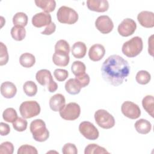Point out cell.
Wrapping results in <instances>:
<instances>
[{"label":"cell","instance_id":"9a60e30c","mask_svg":"<svg viewBox=\"0 0 154 154\" xmlns=\"http://www.w3.org/2000/svg\"><path fill=\"white\" fill-rule=\"evenodd\" d=\"M105 54L104 46L100 44H95L90 47L88 51V57L91 61H98L103 57Z\"/></svg>","mask_w":154,"mask_h":154},{"label":"cell","instance_id":"d4e9b609","mask_svg":"<svg viewBox=\"0 0 154 154\" xmlns=\"http://www.w3.org/2000/svg\"><path fill=\"white\" fill-rule=\"evenodd\" d=\"M153 102L154 98L152 95H147L142 100L143 108L152 117H153Z\"/></svg>","mask_w":154,"mask_h":154},{"label":"cell","instance_id":"ffe728a7","mask_svg":"<svg viewBox=\"0 0 154 154\" xmlns=\"http://www.w3.org/2000/svg\"><path fill=\"white\" fill-rule=\"evenodd\" d=\"M71 52L75 58H82L85 57L87 52L86 45L82 42H77L73 45Z\"/></svg>","mask_w":154,"mask_h":154},{"label":"cell","instance_id":"836d02e7","mask_svg":"<svg viewBox=\"0 0 154 154\" xmlns=\"http://www.w3.org/2000/svg\"><path fill=\"white\" fill-rule=\"evenodd\" d=\"M8 54L7 46L2 43H0V65L6 64L8 61Z\"/></svg>","mask_w":154,"mask_h":154},{"label":"cell","instance_id":"4316f807","mask_svg":"<svg viewBox=\"0 0 154 154\" xmlns=\"http://www.w3.org/2000/svg\"><path fill=\"white\" fill-rule=\"evenodd\" d=\"M13 23L14 26H25L28 23V16L23 12L16 13L13 17Z\"/></svg>","mask_w":154,"mask_h":154},{"label":"cell","instance_id":"5bb4252c","mask_svg":"<svg viewBox=\"0 0 154 154\" xmlns=\"http://www.w3.org/2000/svg\"><path fill=\"white\" fill-rule=\"evenodd\" d=\"M87 6L91 11L102 13L108 10L109 3L106 0H88Z\"/></svg>","mask_w":154,"mask_h":154},{"label":"cell","instance_id":"d6986e66","mask_svg":"<svg viewBox=\"0 0 154 154\" xmlns=\"http://www.w3.org/2000/svg\"><path fill=\"white\" fill-rule=\"evenodd\" d=\"M35 78L37 82L42 86H48L54 80L51 72L47 69L38 70L36 73Z\"/></svg>","mask_w":154,"mask_h":154},{"label":"cell","instance_id":"484cf974","mask_svg":"<svg viewBox=\"0 0 154 154\" xmlns=\"http://www.w3.org/2000/svg\"><path fill=\"white\" fill-rule=\"evenodd\" d=\"M11 35L16 41L23 40L26 36V30L24 27L20 26H14L11 29Z\"/></svg>","mask_w":154,"mask_h":154},{"label":"cell","instance_id":"44dd1931","mask_svg":"<svg viewBox=\"0 0 154 154\" xmlns=\"http://www.w3.org/2000/svg\"><path fill=\"white\" fill-rule=\"evenodd\" d=\"M81 88V84L76 78H70L65 84V89L70 94L75 95L78 94Z\"/></svg>","mask_w":154,"mask_h":154},{"label":"cell","instance_id":"ee69618b","mask_svg":"<svg viewBox=\"0 0 154 154\" xmlns=\"http://www.w3.org/2000/svg\"><path fill=\"white\" fill-rule=\"evenodd\" d=\"M58 88L57 84L53 80L48 85V90L50 93L55 92Z\"/></svg>","mask_w":154,"mask_h":154},{"label":"cell","instance_id":"d590c367","mask_svg":"<svg viewBox=\"0 0 154 154\" xmlns=\"http://www.w3.org/2000/svg\"><path fill=\"white\" fill-rule=\"evenodd\" d=\"M55 51H63L69 54L70 46L67 41L64 40H60L55 45Z\"/></svg>","mask_w":154,"mask_h":154},{"label":"cell","instance_id":"277c9868","mask_svg":"<svg viewBox=\"0 0 154 154\" xmlns=\"http://www.w3.org/2000/svg\"><path fill=\"white\" fill-rule=\"evenodd\" d=\"M57 17L58 22L61 23L72 25L78 21V14L70 7L61 6L57 11Z\"/></svg>","mask_w":154,"mask_h":154},{"label":"cell","instance_id":"f546056e","mask_svg":"<svg viewBox=\"0 0 154 154\" xmlns=\"http://www.w3.org/2000/svg\"><path fill=\"white\" fill-rule=\"evenodd\" d=\"M85 65L84 63L80 61H74L71 66V70L75 76H78L85 73Z\"/></svg>","mask_w":154,"mask_h":154},{"label":"cell","instance_id":"8fae6325","mask_svg":"<svg viewBox=\"0 0 154 154\" xmlns=\"http://www.w3.org/2000/svg\"><path fill=\"white\" fill-rule=\"evenodd\" d=\"M95 26L101 33L108 34L112 31L114 28V23L109 16L102 15L96 19Z\"/></svg>","mask_w":154,"mask_h":154},{"label":"cell","instance_id":"f1b7e54d","mask_svg":"<svg viewBox=\"0 0 154 154\" xmlns=\"http://www.w3.org/2000/svg\"><path fill=\"white\" fill-rule=\"evenodd\" d=\"M23 90L26 95L31 97L37 94V86L34 82L32 81H28L24 83L23 85Z\"/></svg>","mask_w":154,"mask_h":154},{"label":"cell","instance_id":"83f0119b","mask_svg":"<svg viewBox=\"0 0 154 154\" xmlns=\"http://www.w3.org/2000/svg\"><path fill=\"white\" fill-rule=\"evenodd\" d=\"M85 154H100L109 153V152L103 147L99 146L96 144H90L87 146L84 150Z\"/></svg>","mask_w":154,"mask_h":154},{"label":"cell","instance_id":"2e32d148","mask_svg":"<svg viewBox=\"0 0 154 154\" xmlns=\"http://www.w3.org/2000/svg\"><path fill=\"white\" fill-rule=\"evenodd\" d=\"M66 99L64 96L58 93L52 96L49 100V106L54 111H60L65 105Z\"/></svg>","mask_w":154,"mask_h":154},{"label":"cell","instance_id":"8992f818","mask_svg":"<svg viewBox=\"0 0 154 154\" xmlns=\"http://www.w3.org/2000/svg\"><path fill=\"white\" fill-rule=\"evenodd\" d=\"M94 119L97 125L103 129H110L115 125L114 117L105 109L97 110L94 113Z\"/></svg>","mask_w":154,"mask_h":154},{"label":"cell","instance_id":"ab89813d","mask_svg":"<svg viewBox=\"0 0 154 154\" xmlns=\"http://www.w3.org/2000/svg\"><path fill=\"white\" fill-rule=\"evenodd\" d=\"M75 78L79 81L82 88H84V87H86L87 85H88L89 84L90 81L89 75L85 73L84 74H82L79 76H76Z\"/></svg>","mask_w":154,"mask_h":154},{"label":"cell","instance_id":"3957f363","mask_svg":"<svg viewBox=\"0 0 154 154\" xmlns=\"http://www.w3.org/2000/svg\"><path fill=\"white\" fill-rule=\"evenodd\" d=\"M143 48V43L141 38L136 36L123 43L122 51L126 57L132 58L139 55L142 51Z\"/></svg>","mask_w":154,"mask_h":154},{"label":"cell","instance_id":"30bf717a","mask_svg":"<svg viewBox=\"0 0 154 154\" xmlns=\"http://www.w3.org/2000/svg\"><path fill=\"white\" fill-rule=\"evenodd\" d=\"M137 28V24L135 22L130 18H126L122 20V22L118 26V32L119 34L123 37H128L132 35Z\"/></svg>","mask_w":154,"mask_h":154},{"label":"cell","instance_id":"ac0fdd59","mask_svg":"<svg viewBox=\"0 0 154 154\" xmlns=\"http://www.w3.org/2000/svg\"><path fill=\"white\" fill-rule=\"evenodd\" d=\"M70 60L69 54L63 51H55L52 57L53 63L60 67H65L68 65Z\"/></svg>","mask_w":154,"mask_h":154},{"label":"cell","instance_id":"60d3db41","mask_svg":"<svg viewBox=\"0 0 154 154\" xmlns=\"http://www.w3.org/2000/svg\"><path fill=\"white\" fill-rule=\"evenodd\" d=\"M56 29V25L54 22H51L49 25H48L45 29L41 32V34L44 35H51L55 31Z\"/></svg>","mask_w":154,"mask_h":154},{"label":"cell","instance_id":"8d00e7d4","mask_svg":"<svg viewBox=\"0 0 154 154\" xmlns=\"http://www.w3.org/2000/svg\"><path fill=\"white\" fill-rule=\"evenodd\" d=\"M14 152V146L10 141H5L0 146V153L12 154Z\"/></svg>","mask_w":154,"mask_h":154},{"label":"cell","instance_id":"4dcf8cb0","mask_svg":"<svg viewBox=\"0 0 154 154\" xmlns=\"http://www.w3.org/2000/svg\"><path fill=\"white\" fill-rule=\"evenodd\" d=\"M135 79L138 84L146 85L150 82L151 79V75L146 70H140L136 75Z\"/></svg>","mask_w":154,"mask_h":154},{"label":"cell","instance_id":"7402d4cb","mask_svg":"<svg viewBox=\"0 0 154 154\" xmlns=\"http://www.w3.org/2000/svg\"><path fill=\"white\" fill-rule=\"evenodd\" d=\"M134 126L136 131L141 134H147L152 129V125L150 122L143 119L137 120L135 123Z\"/></svg>","mask_w":154,"mask_h":154},{"label":"cell","instance_id":"6da1fadb","mask_svg":"<svg viewBox=\"0 0 154 154\" xmlns=\"http://www.w3.org/2000/svg\"><path fill=\"white\" fill-rule=\"evenodd\" d=\"M102 76L108 84L118 86L122 84L130 72L128 62L118 55H112L103 63Z\"/></svg>","mask_w":154,"mask_h":154},{"label":"cell","instance_id":"9c48e42d","mask_svg":"<svg viewBox=\"0 0 154 154\" xmlns=\"http://www.w3.org/2000/svg\"><path fill=\"white\" fill-rule=\"evenodd\" d=\"M121 111L125 116L131 119H137L141 115L140 107L131 101L124 102L122 105Z\"/></svg>","mask_w":154,"mask_h":154},{"label":"cell","instance_id":"603a6c76","mask_svg":"<svg viewBox=\"0 0 154 154\" xmlns=\"http://www.w3.org/2000/svg\"><path fill=\"white\" fill-rule=\"evenodd\" d=\"M34 2L37 7L48 13L53 11L56 7V2L54 0H35Z\"/></svg>","mask_w":154,"mask_h":154},{"label":"cell","instance_id":"74e56055","mask_svg":"<svg viewBox=\"0 0 154 154\" xmlns=\"http://www.w3.org/2000/svg\"><path fill=\"white\" fill-rule=\"evenodd\" d=\"M54 75L55 79L58 81H65L69 75L67 70L62 69H57L54 72Z\"/></svg>","mask_w":154,"mask_h":154},{"label":"cell","instance_id":"7a4b0ae2","mask_svg":"<svg viewBox=\"0 0 154 154\" xmlns=\"http://www.w3.org/2000/svg\"><path fill=\"white\" fill-rule=\"evenodd\" d=\"M29 129L34 140L36 141H45L49 137V132L46 128L45 122L42 119H35L31 122Z\"/></svg>","mask_w":154,"mask_h":154},{"label":"cell","instance_id":"b9f144b4","mask_svg":"<svg viewBox=\"0 0 154 154\" xmlns=\"http://www.w3.org/2000/svg\"><path fill=\"white\" fill-rule=\"evenodd\" d=\"M10 132V128L9 125L4 122L0 123V133L1 136H5L8 135Z\"/></svg>","mask_w":154,"mask_h":154},{"label":"cell","instance_id":"7bdbcfd3","mask_svg":"<svg viewBox=\"0 0 154 154\" xmlns=\"http://www.w3.org/2000/svg\"><path fill=\"white\" fill-rule=\"evenodd\" d=\"M153 35H152L148 40V45H149V48H148V52L149 54L153 56Z\"/></svg>","mask_w":154,"mask_h":154},{"label":"cell","instance_id":"d6a6232c","mask_svg":"<svg viewBox=\"0 0 154 154\" xmlns=\"http://www.w3.org/2000/svg\"><path fill=\"white\" fill-rule=\"evenodd\" d=\"M28 125L27 121L22 117H17V119L13 123V128L18 132H23L26 130Z\"/></svg>","mask_w":154,"mask_h":154},{"label":"cell","instance_id":"4fadbf2b","mask_svg":"<svg viewBox=\"0 0 154 154\" xmlns=\"http://www.w3.org/2000/svg\"><path fill=\"white\" fill-rule=\"evenodd\" d=\"M137 20L143 27L150 28L154 26V13L152 11H141L137 16Z\"/></svg>","mask_w":154,"mask_h":154},{"label":"cell","instance_id":"52a82bcc","mask_svg":"<svg viewBox=\"0 0 154 154\" xmlns=\"http://www.w3.org/2000/svg\"><path fill=\"white\" fill-rule=\"evenodd\" d=\"M61 118L66 120H75L81 114L80 106L75 102H70L59 111Z\"/></svg>","mask_w":154,"mask_h":154},{"label":"cell","instance_id":"e575fe53","mask_svg":"<svg viewBox=\"0 0 154 154\" xmlns=\"http://www.w3.org/2000/svg\"><path fill=\"white\" fill-rule=\"evenodd\" d=\"M38 151L36 148L32 146L24 144L19 147L17 150V154H37Z\"/></svg>","mask_w":154,"mask_h":154},{"label":"cell","instance_id":"5b68a950","mask_svg":"<svg viewBox=\"0 0 154 154\" xmlns=\"http://www.w3.org/2000/svg\"><path fill=\"white\" fill-rule=\"evenodd\" d=\"M19 112L24 119H30L38 116L40 112L38 103L34 100L25 101L19 106Z\"/></svg>","mask_w":154,"mask_h":154},{"label":"cell","instance_id":"f35d334b","mask_svg":"<svg viewBox=\"0 0 154 154\" xmlns=\"http://www.w3.org/2000/svg\"><path fill=\"white\" fill-rule=\"evenodd\" d=\"M62 152L64 154H76L78 150L76 146L72 143H66L62 149Z\"/></svg>","mask_w":154,"mask_h":154},{"label":"cell","instance_id":"cb8c5ba5","mask_svg":"<svg viewBox=\"0 0 154 154\" xmlns=\"http://www.w3.org/2000/svg\"><path fill=\"white\" fill-rule=\"evenodd\" d=\"M19 63L21 66L26 68H29L34 66L35 63V58L34 55L30 53L22 54L19 58Z\"/></svg>","mask_w":154,"mask_h":154},{"label":"cell","instance_id":"7c38bea8","mask_svg":"<svg viewBox=\"0 0 154 154\" xmlns=\"http://www.w3.org/2000/svg\"><path fill=\"white\" fill-rule=\"evenodd\" d=\"M52 18L49 13L44 11L36 13L32 18V24L37 28H41L44 26H48L51 22Z\"/></svg>","mask_w":154,"mask_h":154},{"label":"cell","instance_id":"e0dca14e","mask_svg":"<svg viewBox=\"0 0 154 154\" xmlns=\"http://www.w3.org/2000/svg\"><path fill=\"white\" fill-rule=\"evenodd\" d=\"M17 93L16 85L11 82L5 81L1 84V93L5 98H13Z\"/></svg>","mask_w":154,"mask_h":154},{"label":"cell","instance_id":"1f68e13d","mask_svg":"<svg viewBox=\"0 0 154 154\" xmlns=\"http://www.w3.org/2000/svg\"><path fill=\"white\" fill-rule=\"evenodd\" d=\"M2 117L5 122L13 123L17 119V114L14 108H8L4 111Z\"/></svg>","mask_w":154,"mask_h":154},{"label":"cell","instance_id":"ba28073f","mask_svg":"<svg viewBox=\"0 0 154 154\" xmlns=\"http://www.w3.org/2000/svg\"><path fill=\"white\" fill-rule=\"evenodd\" d=\"M80 133L89 140H95L99 135V132L95 126L91 122L84 121L79 125Z\"/></svg>","mask_w":154,"mask_h":154}]
</instances>
